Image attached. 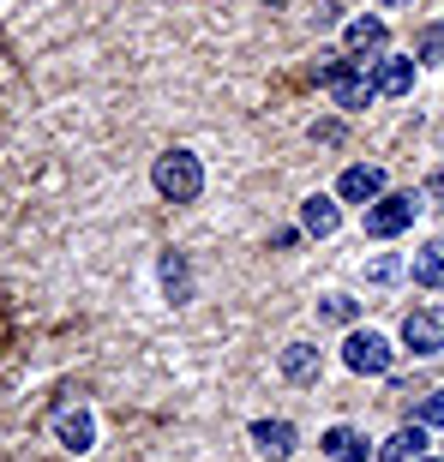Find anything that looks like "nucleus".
Wrapping results in <instances>:
<instances>
[{"instance_id":"14","label":"nucleus","mask_w":444,"mask_h":462,"mask_svg":"<svg viewBox=\"0 0 444 462\" xmlns=\"http://www.w3.org/2000/svg\"><path fill=\"white\" fill-rule=\"evenodd\" d=\"M378 462H414V457H427V427H421V420H409V427H396L391 439H384V445L373 450Z\"/></svg>"},{"instance_id":"20","label":"nucleus","mask_w":444,"mask_h":462,"mask_svg":"<svg viewBox=\"0 0 444 462\" xmlns=\"http://www.w3.org/2000/svg\"><path fill=\"white\" fill-rule=\"evenodd\" d=\"M414 60H444V24H427L414 42Z\"/></svg>"},{"instance_id":"13","label":"nucleus","mask_w":444,"mask_h":462,"mask_svg":"<svg viewBox=\"0 0 444 462\" xmlns=\"http://www.w3.org/2000/svg\"><path fill=\"white\" fill-rule=\"evenodd\" d=\"M330 103H337L342 115H360V108H373V103H378V90H373V79H366V67H355L348 79H337V85H330Z\"/></svg>"},{"instance_id":"1","label":"nucleus","mask_w":444,"mask_h":462,"mask_svg":"<svg viewBox=\"0 0 444 462\" xmlns=\"http://www.w3.org/2000/svg\"><path fill=\"white\" fill-rule=\"evenodd\" d=\"M151 187L169 199V205H199L205 199V156L187 151V144H174L151 162Z\"/></svg>"},{"instance_id":"24","label":"nucleus","mask_w":444,"mask_h":462,"mask_svg":"<svg viewBox=\"0 0 444 462\" xmlns=\"http://www.w3.org/2000/svg\"><path fill=\"white\" fill-rule=\"evenodd\" d=\"M294 240H301V228H276V235H271V246H276V253H289Z\"/></svg>"},{"instance_id":"8","label":"nucleus","mask_w":444,"mask_h":462,"mask_svg":"<svg viewBox=\"0 0 444 462\" xmlns=\"http://www.w3.org/2000/svg\"><path fill=\"white\" fill-rule=\"evenodd\" d=\"M246 439H253V450H258L264 462H289L294 445H301L294 420H282V414H276V420H253V427H246Z\"/></svg>"},{"instance_id":"5","label":"nucleus","mask_w":444,"mask_h":462,"mask_svg":"<svg viewBox=\"0 0 444 462\" xmlns=\"http://www.w3.org/2000/svg\"><path fill=\"white\" fill-rule=\"evenodd\" d=\"M384 42H391V24L384 18H348V31H342V54H355L360 67H373L378 54H384Z\"/></svg>"},{"instance_id":"17","label":"nucleus","mask_w":444,"mask_h":462,"mask_svg":"<svg viewBox=\"0 0 444 462\" xmlns=\"http://www.w3.org/2000/svg\"><path fill=\"white\" fill-rule=\"evenodd\" d=\"M360 300L355 294H319V325H355Z\"/></svg>"},{"instance_id":"18","label":"nucleus","mask_w":444,"mask_h":462,"mask_svg":"<svg viewBox=\"0 0 444 462\" xmlns=\"http://www.w3.org/2000/svg\"><path fill=\"white\" fill-rule=\"evenodd\" d=\"M355 67H360L355 54H342V49H337V54H319V60H312V79H319V85L330 90V85H337V79H348V72H355Z\"/></svg>"},{"instance_id":"11","label":"nucleus","mask_w":444,"mask_h":462,"mask_svg":"<svg viewBox=\"0 0 444 462\" xmlns=\"http://www.w3.org/2000/svg\"><path fill=\"white\" fill-rule=\"evenodd\" d=\"M337 228H342V199H330V192H312V199H301V235L330 240Z\"/></svg>"},{"instance_id":"4","label":"nucleus","mask_w":444,"mask_h":462,"mask_svg":"<svg viewBox=\"0 0 444 462\" xmlns=\"http://www.w3.org/2000/svg\"><path fill=\"white\" fill-rule=\"evenodd\" d=\"M402 355H414V360H432V355H444V319L432 307H414V312H402Z\"/></svg>"},{"instance_id":"21","label":"nucleus","mask_w":444,"mask_h":462,"mask_svg":"<svg viewBox=\"0 0 444 462\" xmlns=\"http://www.w3.org/2000/svg\"><path fill=\"white\" fill-rule=\"evenodd\" d=\"M402 276V258H373L366 264V282H396Z\"/></svg>"},{"instance_id":"25","label":"nucleus","mask_w":444,"mask_h":462,"mask_svg":"<svg viewBox=\"0 0 444 462\" xmlns=\"http://www.w3.org/2000/svg\"><path fill=\"white\" fill-rule=\"evenodd\" d=\"M258 6H271V13H282V6H289V0H258Z\"/></svg>"},{"instance_id":"7","label":"nucleus","mask_w":444,"mask_h":462,"mask_svg":"<svg viewBox=\"0 0 444 462\" xmlns=\"http://www.w3.org/2000/svg\"><path fill=\"white\" fill-rule=\"evenodd\" d=\"M378 192H391V180H384V169H378V162H348V169H342V180H337V199L342 205H373Z\"/></svg>"},{"instance_id":"12","label":"nucleus","mask_w":444,"mask_h":462,"mask_svg":"<svg viewBox=\"0 0 444 462\" xmlns=\"http://www.w3.org/2000/svg\"><path fill=\"white\" fill-rule=\"evenodd\" d=\"M319 450H325V462H366L373 457L366 432H355V427H325L319 432Z\"/></svg>"},{"instance_id":"2","label":"nucleus","mask_w":444,"mask_h":462,"mask_svg":"<svg viewBox=\"0 0 444 462\" xmlns=\"http://www.w3.org/2000/svg\"><path fill=\"white\" fill-rule=\"evenodd\" d=\"M421 210H427L421 192H378L373 205L360 210V235H366V240H396V235H409V228H414Z\"/></svg>"},{"instance_id":"27","label":"nucleus","mask_w":444,"mask_h":462,"mask_svg":"<svg viewBox=\"0 0 444 462\" xmlns=\"http://www.w3.org/2000/svg\"><path fill=\"white\" fill-rule=\"evenodd\" d=\"M384 6H409V0H384Z\"/></svg>"},{"instance_id":"6","label":"nucleus","mask_w":444,"mask_h":462,"mask_svg":"<svg viewBox=\"0 0 444 462\" xmlns=\"http://www.w3.org/2000/svg\"><path fill=\"white\" fill-rule=\"evenodd\" d=\"M366 79H373L378 97H409L414 79H421V60H414V54H378Z\"/></svg>"},{"instance_id":"22","label":"nucleus","mask_w":444,"mask_h":462,"mask_svg":"<svg viewBox=\"0 0 444 462\" xmlns=\"http://www.w3.org/2000/svg\"><path fill=\"white\" fill-rule=\"evenodd\" d=\"M421 199H427L432 210H444V169H432L427 180H421Z\"/></svg>"},{"instance_id":"10","label":"nucleus","mask_w":444,"mask_h":462,"mask_svg":"<svg viewBox=\"0 0 444 462\" xmlns=\"http://www.w3.org/2000/svg\"><path fill=\"white\" fill-rule=\"evenodd\" d=\"M54 439H60V450H72V457H90V450H97V414L90 409H60L54 414Z\"/></svg>"},{"instance_id":"26","label":"nucleus","mask_w":444,"mask_h":462,"mask_svg":"<svg viewBox=\"0 0 444 462\" xmlns=\"http://www.w3.org/2000/svg\"><path fill=\"white\" fill-rule=\"evenodd\" d=\"M414 462H444V457H414Z\"/></svg>"},{"instance_id":"3","label":"nucleus","mask_w":444,"mask_h":462,"mask_svg":"<svg viewBox=\"0 0 444 462\" xmlns=\"http://www.w3.org/2000/svg\"><path fill=\"white\" fill-rule=\"evenodd\" d=\"M396 355H402V348H396L384 330H348V343H342V366L355 378H391Z\"/></svg>"},{"instance_id":"19","label":"nucleus","mask_w":444,"mask_h":462,"mask_svg":"<svg viewBox=\"0 0 444 462\" xmlns=\"http://www.w3.org/2000/svg\"><path fill=\"white\" fill-rule=\"evenodd\" d=\"M414 420H421V427H444V391H427L421 396V402H414Z\"/></svg>"},{"instance_id":"9","label":"nucleus","mask_w":444,"mask_h":462,"mask_svg":"<svg viewBox=\"0 0 444 462\" xmlns=\"http://www.w3.org/2000/svg\"><path fill=\"white\" fill-rule=\"evenodd\" d=\"M276 373L289 378V384H319V378H325V348L301 337V343H289L276 355Z\"/></svg>"},{"instance_id":"23","label":"nucleus","mask_w":444,"mask_h":462,"mask_svg":"<svg viewBox=\"0 0 444 462\" xmlns=\"http://www.w3.org/2000/svg\"><path fill=\"white\" fill-rule=\"evenodd\" d=\"M337 138H342L337 120H312V144H337Z\"/></svg>"},{"instance_id":"16","label":"nucleus","mask_w":444,"mask_h":462,"mask_svg":"<svg viewBox=\"0 0 444 462\" xmlns=\"http://www.w3.org/2000/svg\"><path fill=\"white\" fill-rule=\"evenodd\" d=\"M156 271H162V294H169L174 307H180V300L192 294V271H187V258H180V253H162V264H156Z\"/></svg>"},{"instance_id":"15","label":"nucleus","mask_w":444,"mask_h":462,"mask_svg":"<svg viewBox=\"0 0 444 462\" xmlns=\"http://www.w3.org/2000/svg\"><path fill=\"white\" fill-rule=\"evenodd\" d=\"M409 276L421 282V289H444V235H439V240H427V246L414 253Z\"/></svg>"}]
</instances>
